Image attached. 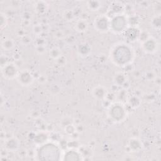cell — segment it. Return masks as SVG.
Returning <instances> with one entry per match:
<instances>
[{"label": "cell", "mask_w": 161, "mask_h": 161, "mask_svg": "<svg viewBox=\"0 0 161 161\" xmlns=\"http://www.w3.org/2000/svg\"><path fill=\"white\" fill-rule=\"evenodd\" d=\"M132 52L125 44H120L115 47L112 52V60L119 66H125L132 61Z\"/></svg>", "instance_id": "1"}, {"label": "cell", "mask_w": 161, "mask_h": 161, "mask_svg": "<svg viewBox=\"0 0 161 161\" xmlns=\"http://www.w3.org/2000/svg\"><path fill=\"white\" fill-rule=\"evenodd\" d=\"M60 148L55 144L49 143L46 144L40 147L37 153V157L40 160H59L61 154Z\"/></svg>", "instance_id": "2"}, {"label": "cell", "mask_w": 161, "mask_h": 161, "mask_svg": "<svg viewBox=\"0 0 161 161\" xmlns=\"http://www.w3.org/2000/svg\"><path fill=\"white\" fill-rule=\"evenodd\" d=\"M128 25V20L124 15L120 14L113 17L110 21V29L116 33L125 31Z\"/></svg>", "instance_id": "3"}, {"label": "cell", "mask_w": 161, "mask_h": 161, "mask_svg": "<svg viewBox=\"0 0 161 161\" xmlns=\"http://www.w3.org/2000/svg\"><path fill=\"white\" fill-rule=\"evenodd\" d=\"M125 108L120 103H115L111 105L109 110L110 117L115 122H121L126 116V111Z\"/></svg>", "instance_id": "4"}, {"label": "cell", "mask_w": 161, "mask_h": 161, "mask_svg": "<svg viewBox=\"0 0 161 161\" xmlns=\"http://www.w3.org/2000/svg\"><path fill=\"white\" fill-rule=\"evenodd\" d=\"M95 29L102 32H107L110 29V21L106 16H99L94 21Z\"/></svg>", "instance_id": "5"}, {"label": "cell", "mask_w": 161, "mask_h": 161, "mask_svg": "<svg viewBox=\"0 0 161 161\" xmlns=\"http://www.w3.org/2000/svg\"><path fill=\"white\" fill-rule=\"evenodd\" d=\"M2 74L4 77L8 79H13L17 77L18 71L17 65L13 63H8L2 67Z\"/></svg>", "instance_id": "6"}, {"label": "cell", "mask_w": 161, "mask_h": 161, "mask_svg": "<svg viewBox=\"0 0 161 161\" xmlns=\"http://www.w3.org/2000/svg\"><path fill=\"white\" fill-rule=\"evenodd\" d=\"M17 80L22 86H29L34 81V76L29 71H23L18 73L17 76Z\"/></svg>", "instance_id": "7"}, {"label": "cell", "mask_w": 161, "mask_h": 161, "mask_svg": "<svg viewBox=\"0 0 161 161\" xmlns=\"http://www.w3.org/2000/svg\"><path fill=\"white\" fill-rule=\"evenodd\" d=\"M143 49L148 53H153L158 49V42L153 38H149L142 43Z\"/></svg>", "instance_id": "8"}, {"label": "cell", "mask_w": 161, "mask_h": 161, "mask_svg": "<svg viewBox=\"0 0 161 161\" xmlns=\"http://www.w3.org/2000/svg\"><path fill=\"white\" fill-rule=\"evenodd\" d=\"M63 158L64 160H80L83 159L80 153L74 149L66 151Z\"/></svg>", "instance_id": "9"}, {"label": "cell", "mask_w": 161, "mask_h": 161, "mask_svg": "<svg viewBox=\"0 0 161 161\" xmlns=\"http://www.w3.org/2000/svg\"><path fill=\"white\" fill-rule=\"evenodd\" d=\"M125 32V38L129 41L132 42L139 38L140 32L136 27H130L127 29Z\"/></svg>", "instance_id": "10"}, {"label": "cell", "mask_w": 161, "mask_h": 161, "mask_svg": "<svg viewBox=\"0 0 161 161\" xmlns=\"http://www.w3.org/2000/svg\"><path fill=\"white\" fill-rule=\"evenodd\" d=\"M19 147L18 140L15 138H11L8 140L5 143V147L7 150L15 151L18 149Z\"/></svg>", "instance_id": "11"}, {"label": "cell", "mask_w": 161, "mask_h": 161, "mask_svg": "<svg viewBox=\"0 0 161 161\" xmlns=\"http://www.w3.org/2000/svg\"><path fill=\"white\" fill-rule=\"evenodd\" d=\"M78 51L80 55L86 57L91 53V47L87 43H83L79 46Z\"/></svg>", "instance_id": "12"}, {"label": "cell", "mask_w": 161, "mask_h": 161, "mask_svg": "<svg viewBox=\"0 0 161 161\" xmlns=\"http://www.w3.org/2000/svg\"><path fill=\"white\" fill-rule=\"evenodd\" d=\"M106 94V90L102 86L96 87L92 91V94L97 99H103L105 98Z\"/></svg>", "instance_id": "13"}, {"label": "cell", "mask_w": 161, "mask_h": 161, "mask_svg": "<svg viewBox=\"0 0 161 161\" xmlns=\"http://www.w3.org/2000/svg\"><path fill=\"white\" fill-rule=\"evenodd\" d=\"M128 147L132 151H138L142 147V143L137 139H131L128 143Z\"/></svg>", "instance_id": "14"}, {"label": "cell", "mask_w": 161, "mask_h": 161, "mask_svg": "<svg viewBox=\"0 0 161 161\" xmlns=\"http://www.w3.org/2000/svg\"><path fill=\"white\" fill-rule=\"evenodd\" d=\"M88 28V23L86 20H79L76 22L75 25V29L78 32H84L87 30Z\"/></svg>", "instance_id": "15"}, {"label": "cell", "mask_w": 161, "mask_h": 161, "mask_svg": "<svg viewBox=\"0 0 161 161\" xmlns=\"http://www.w3.org/2000/svg\"><path fill=\"white\" fill-rule=\"evenodd\" d=\"M48 8L47 4L44 1H38L36 3L35 9L38 13H43L47 11Z\"/></svg>", "instance_id": "16"}, {"label": "cell", "mask_w": 161, "mask_h": 161, "mask_svg": "<svg viewBox=\"0 0 161 161\" xmlns=\"http://www.w3.org/2000/svg\"><path fill=\"white\" fill-rule=\"evenodd\" d=\"M114 80L115 84L117 86H123L124 83L127 82L125 76L122 73H118L116 74L114 78Z\"/></svg>", "instance_id": "17"}, {"label": "cell", "mask_w": 161, "mask_h": 161, "mask_svg": "<svg viewBox=\"0 0 161 161\" xmlns=\"http://www.w3.org/2000/svg\"><path fill=\"white\" fill-rule=\"evenodd\" d=\"M50 56L53 59H58L59 57H61V50H60L57 47H54L50 50L49 52Z\"/></svg>", "instance_id": "18"}, {"label": "cell", "mask_w": 161, "mask_h": 161, "mask_svg": "<svg viewBox=\"0 0 161 161\" xmlns=\"http://www.w3.org/2000/svg\"><path fill=\"white\" fill-rule=\"evenodd\" d=\"M47 138H48V136L46 134H43V133H40V134H38V135H35V142L38 144H43L45 142H46Z\"/></svg>", "instance_id": "19"}, {"label": "cell", "mask_w": 161, "mask_h": 161, "mask_svg": "<svg viewBox=\"0 0 161 161\" xmlns=\"http://www.w3.org/2000/svg\"><path fill=\"white\" fill-rule=\"evenodd\" d=\"M140 99L136 96H133L130 98L128 101V103H129L130 106L132 108H136L139 106L140 104Z\"/></svg>", "instance_id": "20"}, {"label": "cell", "mask_w": 161, "mask_h": 161, "mask_svg": "<svg viewBox=\"0 0 161 161\" xmlns=\"http://www.w3.org/2000/svg\"><path fill=\"white\" fill-rule=\"evenodd\" d=\"M14 46V43L11 39H6L2 42V47L5 50H9Z\"/></svg>", "instance_id": "21"}, {"label": "cell", "mask_w": 161, "mask_h": 161, "mask_svg": "<svg viewBox=\"0 0 161 161\" xmlns=\"http://www.w3.org/2000/svg\"><path fill=\"white\" fill-rule=\"evenodd\" d=\"M100 3L98 1H90L88 2V6L92 11L98 10L100 8Z\"/></svg>", "instance_id": "22"}, {"label": "cell", "mask_w": 161, "mask_h": 161, "mask_svg": "<svg viewBox=\"0 0 161 161\" xmlns=\"http://www.w3.org/2000/svg\"><path fill=\"white\" fill-rule=\"evenodd\" d=\"M63 17L64 19L67 20V21H72V20L75 18V15L73 11L67 10L64 11V13L63 14Z\"/></svg>", "instance_id": "23"}, {"label": "cell", "mask_w": 161, "mask_h": 161, "mask_svg": "<svg viewBox=\"0 0 161 161\" xmlns=\"http://www.w3.org/2000/svg\"><path fill=\"white\" fill-rule=\"evenodd\" d=\"M127 20L128 25H130L131 27H135L136 26H137L139 23V20L136 16H132L129 18L127 19Z\"/></svg>", "instance_id": "24"}, {"label": "cell", "mask_w": 161, "mask_h": 161, "mask_svg": "<svg viewBox=\"0 0 161 161\" xmlns=\"http://www.w3.org/2000/svg\"><path fill=\"white\" fill-rule=\"evenodd\" d=\"M79 152L82 157H90L91 154V150L87 147H80Z\"/></svg>", "instance_id": "25"}, {"label": "cell", "mask_w": 161, "mask_h": 161, "mask_svg": "<svg viewBox=\"0 0 161 161\" xmlns=\"http://www.w3.org/2000/svg\"><path fill=\"white\" fill-rule=\"evenodd\" d=\"M122 5H120V4H117L116 3V5H114L113 6H112V8L111 10V11H113L114 13V14L116 15H120L121 14V12H122V10H123V8H122Z\"/></svg>", "instance_id": "26"}, {"label": "cell", "mask_w": 161, "mask_h": 161, "mask_svg": "<svg viewBox=\"0 0 161 161\" xmlns=\"http://www.w3.org/2000/svg\"><path fill=\"white\" fill-rule=\"evenodd\" d=\"M152 25L155 29L160 27V15L156 16L152 20Z\"/></svg>", "instance_id": "27"}, {"label": "cell", "mask_w": 161, "mask_h": 161, "mask_svg": "<svg viewBox=\"0 0 161 161\" xmlns=\"http://www.w3.org/2000/svg\"><path fill=\"white\" fill-rule=\"evenodd\" d=\"M150 38L149 37V34H148V33L147 32H145V31H143V32H140V34H139V38L140 40V41L142 42V43L146 42V40L147 39H148Z\"/></svg>", "instance_id": "28"}, {"label": "cell", "mask_w": 161, "mask_h": 161, "mask_svg": "<svg viewBox=\"0 0 161 161\" xmlns=\"http://www.w3.org/2000/svg\"><path fill=\"white\" fill-rule=\"evenodd\" d=\"M47 41L45 38H42V37H38L37 39L35 40V44L36 47L38 46H46Z\"/></svg>", "instance_id": "29"}, {"label": "cell", "mask_w": 161, "mask_h": 161, "mask_svg": "<svg viewBox=\"0 0 161 161\" xmlns=\"http://www.w3.org/2000/svg\"><path fill=\"white\" fill-rule=\"evenodd\" d=\"M65 130L67 134L72 135V134H74V133L76 132V127H74L73 125L70 124L65 127Z\"/></svg>", "instance_id": "30"}, {"label": "cell", "mask_w": 161, "mask_h": 161, "mask_svg": "<svg viewBox=\"0 0 161 161\" xmlns=\"http://www.w3.org/2000/svg\"><path fill=\"white\" fill-rule=\"evenodd\" d=\"M22 17L23 20H25V21L30 22L32 18V15L31 13H30V12H29V11H25V12H23V13Z\"/></svg>", "instance_id": "31"}, {"label": "cell", "mask_w": 161, "mask_h": 161, "mask_svg": "<svg viewBox=\"0 0 161 161\" xmlns=\"http://www.w3.org/2000/svg\"><path fill=\"white\" fill-rule=\"evenodd\" d=\"M42 31H43L42 27L40 25H35L33 27V32L36 35H39L40 34H41Z\"/></svg>", "instance_id": "32"}, {"label": "cell", "mask_w": 161, "mask_h": 161, "mask_svg": "<svg viewBox=\"0 0 161 161\" xmlns=\"http://www.w3.org/2000/svg\"><path fill=\"white\" fill-rule=\"evenodd\" d=\"M67 146L70 148H72V149H74V148H76L80 147L79 143L77 141H71V142L67 143Z\"/></svg>", "instance_id": "33"}, {"label": "cell", "mask_w": 161, "mask_h": 161, "mask_svg": "<svg viewBox=\"0 0 161 161\" xmlns=\"http://www.w3.org/2000/svg\"><path fill=\"white\" fill-rule=\"evenodd\" d=\"M7 24V18L5 15L1 13V28L3 29L4 27H6Z\"/></svg>", "instance_id": "34"}, {"label": "cell", "mask_w": 161, "mask_h": 161, "mask_svg": "<svg viewBox=\"0 0 161 161\" xmlns=\"http://www.w3.org/2000/svg\"><path fill=\"white\" fill-rule=\"evenodd\" d=\"M118 97L119 98V100L120 102H123L125 99H126L127 96H126V92L125 91V90L120 91L119 92V93L118 94Z\"/></svg>", "instance_id": "35"}, {"label": "cell", "mask_w": 161, "mask_h": 161, "mask_svg": "<svg viewBox=\"0 0 161 161\" xmlns=\"http://www.w3.org/2000/svg\"><path fill=\"white\" fill-rule=\"evenodd\" d=\"M146 76L148 79H153L155 78V74L154 72L148 71L146 73Z\"/></svg>", "instance_id": "36"}, {"label": "cell", "mask_w": 161, "mask_h": 161, "mask_svg": "<svg viewBox=\"0 0 161 161\" xmlns=\"http://www.w3.org/2000/svg\"><path fill=\"white\" fill-rule=\"evenodd\" d=\"M22 41L23 43L28 44V43H30L31 38L29 37V36L25 35H24L23 37H22Z\"/></svg>", "instance_id": "37"}, {"label": "cell", "mask_w": 161, "mask_h": 161, "mask_svg": "<svg viewBox=\"0 0 161 161\" xmlns=\"http://www.w3.org/2000/svg\"><path fill=\"white\" fill-rule=\"evenodd\" d=\"M36 49H37V52H38L39 54H42L46 50V47L45 46L36 47Z\"/></svg>", "instance_id": "38"}, {"label": "cell", "mask_w": 161, "mask_h": 161, "mask_svg": "<svg viewBox=\"0 0 161 161\" xmlns=\"http://www.w3.org/2000/svg\"><path fill=\"white\" fill-rule=\"evenodd\" d=\"M5 55H2L1 57V68L5 66L6 64H7L8 63H6V59H5Z\"/></svg>", "instance_id": "39"}, {"label": "cell", "mask_w": 161, "mask_h": 161, "mask_svg": "<svg viewBox=\"0 0 161 161\" xmlns=\"http://www.w3.org/2000/svg\"><path fill=\"white\" fill-rule=\"evenodd\" d=\"M38 81L40 83H44L46 81V78L44 76H40L38 78Z\"/></svg>", "instance_id": "40"}, {"label": "cell", "mask_w": 161, "mask_h": 161, "mask_svg": "<svg viewBox=\"0 0 161 161\" xmlns=\"http://www.w3.org/2000/svg\"><path fill=\"white\" fill-rule=\"evenodd\" d=\"M55 37L58 38H61L62 37H63V34H62V32H57V33H56L55 34Z\"/></svg>", "instance_id": "41"}]
</instances>
